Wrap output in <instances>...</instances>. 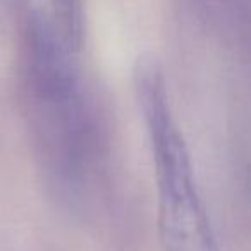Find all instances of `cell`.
Listing matches in <instances>:
<instances>
[{
    "label": "cell",
    "mask_w": 251,
    "mask_h": 251,
    "mask_svg": "<svg viewBox=\"0 0 251 251\" xmlns=\"http://www.w3.org/2000/svg\"><path fill=\"white\" fill-rule=\"evenodd\" d=\"M157 97L151 98V121L162 188V215L169 251H215L196 196L182 147L171 119Z\"/></svg>",
    "instance_id": "obj_1"
},
{
    "label": "cell",
    "mask_w": 251,
    "mask_h": 251,
    "mask_svg": "<svg viewBox=\"0 0 251 251\" xmlns=\"http://www.w3.org/2000/svg\"><path fill=\"white\" fill-rule=\"evenodd\" d=\"M59 12H62L71 23L76 21L77 11H79V0H55Z\"/></svg>",
    "instance_id": "obj_2"
}]
</instances>
